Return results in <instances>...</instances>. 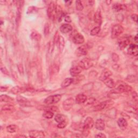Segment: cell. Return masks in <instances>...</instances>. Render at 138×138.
I'll return each instance as SVG.
<instances>
[{
	"instance_id": "1",
	"label": "cell",
	"mask_w": 138,
	"mask_h": 138,
	"mask_svg": "<svg viewBox=\"0 0 138 138\" xmlns=\"http://www.w3.org/2000/svg\"><path fill=\"white\" fill-rule=\"evenodd\" d=\"M131 91H132V87L131 86H129L124 83H121L119 84L116 88L113 90L111 92L116 94H120L124 92H131Z\"/></svg>"
},
{
	"instance_id": "2",
	"label": "cell",
	"mask_w": 138,
	"mask_h": 138,
	"mask_svg": "<svg viewBox=\"0 0 138 138\" xmlns=\"http://www.w3.org/2000/svg\"><path fill=\"white\" fill-rule=\"evenodd\" d=\"M124 32V28L121 25L117 24L114 25L111 32V37L113 39L118 37L122 33Z\"/></svg>"
},
{
	"instance_id": "3",
	"label": "cell",
	"mask_w": 138,
	"mask_h": 138,
	"mask_svg": "<svg viewBox=\"0 0 138 138\" xmlns=\"http://www.w3.org/2000/svg\"><path fill=\"white\" fill-rule=\"evenodd\" d=\"M57 12V5L54 2H51L48 7L47 15L50 19L55 18Z\"/></svg>"
},
{
	"instance_id": "4",
	"label": "cell",
	"mask_w": 138,
	"mask_h": 138,
	"mask_svg": "<svg viewBox=\"0 0 138 138\" xmlns=\"http://www.w3.org/2000/svg\"><path fill=\"white\" fill-rule=\"evenodd\" d=\"M61 97H62V96L59 94L50 96L47 98H45L44 103L48 105L54 104L57 103L60 101Z\"/></svg>"
},
{
	"instance_id": "5",
	"label": "cell",
	"mask_w": 138,
	"mask_h": 138,
	"mask_svg": "<svg viewBox=\"0 0 138 138\" xmlns=\"http://www.w3.org/2000/svg\"><path fill=\"white\" fill-rule=\"evenodd\" d=\"M113 102L111 101H105L101 103L100 104H99L96 106H95L92 109V111L93 112H97V111H100L103 110H104L105 108L109 106H110L112 105L113 104Z\"/></svg>"
},
{
	"instance_id": "6",
	"label": "cell",
	"mask_w": 138,
	"mask_h": 138,
	"mask_svg": "<svg viewBox=\"0 0 138 138\" xmlns=\"http://www.w3.org/2000/svg\"><path fill=\"white\" fill-rule=\"evenodd\" d=\"M79 65L84 70H88L93 66V62L91 59L89 58H83L79 63Z\"/></svg>"
},
{
	"instance_id": "7",
	"label": "cell",
	"mask_w": 138,
	"mask_h": 138,
	"mask_svg": "<svg viewBox=\"0 0 138 138\" xmlns=\"http://www.w3.org/2000/svg\"><path fill=\"white\" fill-rule=\"evenodd\" d=\"M74 100L72 98H68L63 103V109L65 111H69L71 109L74 104Z\"/></svg>"
},
{
	"instance_id": "8",
	"label": "cell",
	"mask_w": 138,
	"mask_h": 138,
	"mask_svg": "<svg viewBox=\"0 0 138 138\" xmlns=\"http://www.w3.org/2000/svg\"><path fill=\"white\" fill-rule=\"evenodd\" d=\"M17 102H18L19 105L22 106H24V107L32 106L31 103H30V102L28 100V99L21 96H17Z\"/></svg>"
},
{
	"instance_id": "9",
	"label": "cell",
	"mask_w": 138,
	"mask_h": 138,
	"mask_svg": "<svg viewBox=\"0 0 138 138\" xmlns=\"http://www.w3.org/2000/svg\"><path fill=\"white\" fill-rule=\"evenodd\" d=\"M88 48L87 46L83 45L78 47L76 51V55L77 57H80L81 56H85L87 54Z\"/></svg>"
},
{
	"instance_id": "10",
	"label": "cell",
	"mask_w": 138,
	"mask_h": 138,
	"mask_svg": "<svg viewBox=\"0 0 138 138\" xmlns=\"http://www.w3.org/2000/svg\"><path fill=\"white\" fill-rule=\"evenodd\" d=\"M127 52L129 55L133 56H137L138 55V47L136 44H131L127 49Z\"/></svg>"
},
{
	"instance_id": "11",
	"label": "cell",
	"mask_w": 138,
	"mask_h": 138,
	"mask_svg": "<svg viewBox=\"0 0 138 138\" xmlns=\"http://www.w3.org/2000/svg\"><path fill=\"white\" fill-rule=\"evenodd\" d=\"M29 136L33 138H40L44 137L45 134L43 131H37V130H33L29 132Z\"/></svg>"
},
{
	"instance_id": "12",
	"label": "cell",
	"mask_w": 138,
	"mask_h": 138,
	"mask_svg": "<svg viewBox=\"0 0 138 138\" xmlns=\"http://www.w3.org/2000/svg\"><path fill=\"white\" fill-rule=\"evenodd\" d=\"M94 125H95V121L91 117H87L85 119V121H84L83 128L90 129L93 127Z\"/></svg>"
},
{
	"instance_id": "13",
	"label": "cell",
	"mask_w": 138,
	"mask_h": 138,
	"mask_svg": "<svg viewBox=\"0 0 138 138\" xmlns=\"http://www.w3.org/2000/svg\"><path fill=\"white\" fill-rule=\"evenodd\" d=\"M72 41L76 44H81L84 43L85 41V38L81 34L78 33L73 36Z\"/></svg>"
},
{
	"instance_id": "14",
	"label": "cell",
	"mask_w": 138,
	"mask_h": 138,
	"mask_svg": "<svg viewBox=\"0 0 138 138\" xmlns=\"http://www.w3.org/2000/svg\"><path fill=\"white\" fill-rule=\"evenodd\" d=\"M26 91H27L26 87H22L18 86H16L12 87L10 90V92L15 95H18L22 93H23Z\"/></svg>"
},
{
	"instance_id": "15",
	"label": "cell",
	"mask_w": 138,
	"mask_h": 138,
	"mask_svg": "<svg viewBox=\"0 0 138 138\" xmlns=\"http://www.w3.org/2000/svg\"><path fill=\"white\" fill-rule=\"evenodd\" d=\"M81 71L82 68L79 65L74 66L70 68V73L72 77H77L81 73Z\"/></svg>"
},
{
	"instance_id": "16",
	"label": "cell",
	"mask_w": 138,
	"mask_h": 138,
	"mask_svg": "<svg viewBox=\"0 0 138 138\" xmlns=\"http://www.w3.org/2000/svg\"><path fill=\"white\" fill-rule=\"evenodd\" d=\"M112 75V72L110 70H109V69L105 68L102 71V72L101 74L100 77H99V79H100L101 81H104L106 79L109 78Z\"/></svg>"
},
{
	"instance_id": "17",
	"label": "cell",
	"mask_w": 138,
	"mask_h": 138,
	"mask_svg": "<svg viewBox=\"0 0 138 138\" xmlns=\"http://www.w3.org/2000/svg\"><path fill=\"white\" fill-rule=\"evenodd\" d=\"M130 40L128 38H122L118 42L119 47L121 50L125 49L127 46L129 44Z\"/></svg>"
},
{
	"instance_id": "18",
	"label": "cell",
	"mask_w": 138,
	"mask_h": 138,
	"mask_svg": "<svg viewBox=\"0 0 138 138\" xmlns=\"http://www.w3.org/2000/svg\"><path fill=\"white\" fill-rule=\"evenodd\" d=\"M93 19L95 22L97 24L101 25L102 23V12L101 9H98L97 11L95 12Z\"/></svg>"
},
{
	"instance_id": "19",
	"label": "cell",
	"mask_w": 138,
	"mask_h": 138,
	"mask_svg": "<svg viewBox=\"0 0 138 138\" xmlns=\"http://www.w3.org/2000/svg\"><path fill=\"white\" fill-rule=\"evenodd\" d=\"M59 30L61 33H62L63 34H67L69 32H70L72 31V26L67 23H65L62 24L60 26Z\"/></svg>"
},
{
	"instance_id": "20",
	"label": "cell",
	"mask_w": 138,
	"mask_h": 138,
	"mask_svg": "<svg viewBox=\"0 0 138 138\" xmlns=\"http://www.w3.org/2000/svg\"><path fill=\"white\" fill-rule=\"evenodd\" d=\"M87 97L84 94H79L76 96L75 99V102L76 104H81L85 103L87 100Z\"/></svg>"
},
{
	"instance_id": "21",
	"label": "cell",
	"mask_w": 138,
	"mask_h": 138,
	"mask_svg": "<svg viewBox=\"0 0 138 138\" xmlns=\"http://www.w3.org/2000/svg\"><path fill=\"white\" fill-rule=\"evenodd\" d=\"M95 127L99 131H103L105 129V124L104 121L102 119H98L96 120L95 123Z\"/></svg>"
},
{
	"instance_id": "22",
	"label": "cell",
	"mask_w": 138,
	"mask_h": 138,
	"mask_svg": "<svg viewBox=\"0 0 138 138\" xmlns=\"http://www.w3.org/2000/svg\"><path fill=\"white\" fill-rule=\"evenodd\" d=\"M117 124L119 128L122 130H125L126 129L128 124L126 120L123 118H120L118 120Z\"/></svg>"
},
{
	"instance_id": "23",
	"label": "cell",
	"mask_w": 138,
	"mask_h": 138,
	"mask_svg": "<svg viewBox=\"0 0 138 138\" xmlns=\"http://www.w3.org/2000/svg\"><path fill=\"white\" fill-rule=\"evenodd\" d=\"M126 7L125 4L120 3H114L112 5V9L116 11H120L121 10H125Z\"/></svg>"
},
{
	"instance_id": "24",
	"label": "cell",
	"mask_w": 138,
	"mask_h": 138,
	"mask_svg": "<svg viewBox=\"0 0 138 138\" xmlns=\"http://www.w3.org/2000/svg\"><path fill=\"white\" fill-rule=\"evenodd\" d=\"M57 44L58 45V48L60 52H62L65 47V41L64 37L62 36H59Z\"/></svg>"
},
{
	"instance_id": "25",
	"label": "cell",
	"mask_w": 138,
	"mask_h": 138,
	"mask_svg": "<svg viewBox=\"0 0 138 138\" xmlns=\"http://www.w3.org/2000/svg\"><path fill=\"white\" fill-rule=\"evenodd\" d=\"M74 82V79L73 78H67L64 79L62 83V85H61V86H62V88H66L68 86H70L72 83Z\"/></svg>"
},
{
	"instance_id": "26",
	"label": "cell",
	"mask_w": 138,
	"mask_h": 138,
	"mask_svg": "<svg viewBox=\"0 0 138 138\" xmlns=\"http://www.w3.org/2000/svg\"><path fill=\"white\" fill-rule=\"evenodd\" d=\"M106 115L109 118L112 119L116 118L117 116V110L115 108L111 109L107 111Z\"/></svg>"
},
{
	"instance_id": "27",
	"label": "cell",
	"mask_w": 138,
	"mask_h": 138,
	"mask_svg": "<svg viewBox=\"0 0 138 138\" xmlns=\"http://www.w3.org/2000/svg\"><path fill=\"white\" fill-rule=\"evenodd\" d=\"M39 109L41 110H44V111H52V112H57V111H58V107H56V106H41L39 107Z\"/></svg>"
},
{
	"instance_id": "28",
	"label": "cell",
	"mask_w": 138,
	"mask_h": 138,
	"mask_svg": "<svg viewBox=\"0 0 138 138\" xmlns=\"http://www.w3.org/2000/svg\"><path fill=\"white\" fill-rule=\"evenodd\" d=\"M59 66L56 64L52 65L50 68V74L52 76L57 74L59 72Z\"/></svg>"
},
{
	"instance_id": "29",
	"label": "cell",
	"mask_w": 138,
	"mask_h": 138,
	"mask_svg": "<svg viewBox=\"0 0 138 138\" xmlns=\"http://www.w3.org/2000/svg\"><path fill=\"white\" fill-rule=\"evenodd\" d=\"M0 101L4 103H10L14 101V98L6 95H2L0 97Z\"/></svg>"
},
{
	"instance_id": "30",
	"label": "cell",
	"mask_w": 138,
	"mask_h": 138,
	"mask_svg": "<svg viewBox=\"0 0 138 138\" xmlns=\"http://www.w3.org/2000/svg\"><path fill=\"white\" fill-rule=\"evenodd\" d=\"M104 82L107 87L111 89L114 87L115 86H116V83H115L114 80L110 78L106 79L104 81Z\"/></svg>"
},
{
	"instance_id": "31",
	"label": "cell",
	"mask_w": 138,
	"mask_h": 138,
	"mask_svg": "<svg viewBox=\"0 0 138 138\" xmlns=\"http://www.w3.org/2000/svg\"><path fill=\"white\" fill-rule=\"evenodd\" d=\"M30 37H31L33 40H34L36 41H40L42 37L41 35L37 31H34L30 35Z\"/></svg>"
},
{
	"instance_id": "32",
	"label": "cell",
	"mask_w": 138,
	"mask_h": 138,
	"mask_svg": "<svg viewBox=\"0 0 138 138\" xmlns=\"http://www.w3.org/2000/svg\"><path fill=\"white\" fill-rule=\"evenodd\" d=\"M18 129V127L16 125H10L7 127V131L10 133H13L17 131Z\"/></svg>"
},
{
	"instance_id": "33",
	"label": "cell",
	"mask_w": 138,
	"mask_h": 138,
	"mask_svg": "<svg viewBox=\"0 0 138 138\" xmlns=\"http://www.w3.org/2000/svg\"><path fill=\"white\" fill-rule=\"evenodd\" d=\"M42 116L44 118L47 119H51L54 116V113L51 111H45L43 113Z\"/></svg>"
},
{
	"instance_id": "34",
	"label": "cell",
	"mask_w": 138,
	"mask_h": 138,
	"mask_svg": "<svg viewBox=\"0 0 138 138\" xmlns=\"http://www.w3.org/2000/svg\"><path fill=\"white\" fill-rule=\"evenodd\" d=\"M65 117L63 114H57L56 115V116L55 117V121L58 122V123H59V122H62L64 120H65Z\"/></svg>"
},
{
	"instance_id": "35",
	"label": "cell",
	"mask_w": 138,
	"mask_h": 138,
	"mask_svg": "<svg viewBox=\"0 0 138 138\" xmlns=\"http://www.w3.org/2000/svg\"><path fill=\"white\" fill-rule=\"evenodd\" d=\"M101 31L100 27H96L93 28L91 30L90 35L91 36H96L99 34V33Z\"/></svg>"
},
{
	"instance_id": "36",
	"label": "cell",
	"mask_w": 138,
	"mask_h": 138,
	"mask_svg": "<svg viewBox=\"0 0 138 138\" xmlns=\"http://www.w3.org/2000/svg\"><path fill=\"white\" fill-rule=\"evenodd\" d=\"M15 109V107L14 106L10 104H7L4 105L2 107V110L5 111H11Z\"/></svg>"
},
{
	"instance_id": "37",
	"label": "cell",
	"mask_w": 138,
	"mask_h": 138,
	"mask_svg": "<svg viewBox=\"0 0 138 138\" xmlns=\"http://www.w3.org/2000/svg\"><path fill=\"white\" fill-rule=\"evenodd\" d=\"M76 9L78 11H82L83 10L84 7L80 0H77L76 1Z\"/></svg>"
},
{
	"instance_id": "38",
	"label": "cell",
	"mask_w": 138,
	"mask_h": 138,
	"mask_svg": "<svg viewBox=\"0 0 138 138\" xmlns=\"http://www.w3.org/2000/svg\"><path fill=\"white\" fill-rule=\"evenodd\" d=\"M126 80L129 83H134L137 81V77L134 75H129L127 77Z\"/></svg>"
},
{
	"instance_id": "39",
	"label": "cell",
	"mask_w": 138,
	"mask_h": 138,
	"mask_svg": "<svg viewBox=\"0 0 138 138\" xmlns=\"http://www.w3.org/2000/svg\"><path fill=\"white\" fill-rule=\"evenodd\" d=\"M93 87V83H90L86 84V85H84L83 89L85 91H89L92 89Z\"/></svg>"
},
{
	"instance_id": "40",
	"label": "cell",
	"mask_w": 138,
	"mask_h": 138,
	"mask_svg": "<svg viewBox=\"0 0 138 138\" xmlns=\"http://www.w3.org/2000/svg\"><path fill=\"white\" fill-rule=\"evenodd\" d=\"M50 33V26L49 23H47L44 25V34L45 37H47V36L49 35Z\"/></svg>"
},
{
	"instance_id": "41",
	"label": "cell",
	"mask_w": 138,
	"mask_h": 138,
	"mask_svg": "<svg viewBox=\"0 0 138 138\" xmlns=\"http://www.w3.org/2000/svg\"><path fill=\"white\" fill-rule=\"evenodd\" d=\"M67 124V120L65 119L64 121H63L62 122L58 123V124L57 125V127L59 128L62 129V128H65Z\"/></svg>"
},
{
	"instance_id": "42",
	"label": "cell",
	"mask_w": 138,
	"mask_h": 138,
	"mask_svg": "<svg viewBox=\"0 0 138 138\" xmlns=\"http://www.w3.org/2000/svg\"><path fill=\"white\" fill-rule=\"evenodd\" d=\"M112 59L114 62H118L119 60V57L118 55L116 53H113L112 55Z\"/></svg>"
},
{
	"instance_id": "43",
	"label": "cell",
	"mask_w": 138,
	"mask_h": 138,
	"mask_svg": "<svg viewBox=\"0 0 138 138\" xmlns=\"http://www.w3.org/2000/svg\"><path fill=\"white\" fill-rule=\"evenodd\" d=\"M95 101H96V99L95 98H90L89 99H87V100L85 102V103L86 104V105H91V104H93Z\"/></svg>"
},
{
	"instance_id": "44",
	"label": "cell",
	"mask_w": 138,
	"mask_h": 138,
	"mask_svg": "<svg viewBox=\"0 0 138 138\" xmlns=\"http://www.w3.org/2000/svg\"><path fill=\"white\" fill-rule=\"evenodd\" d=\"M37 11V8L34 6H31L29 7L28 8V9L27 11V14H32L34 12H35Z\"/></svg>"
},
{
	"instance_id": "45",
	"label": "cell",
	"mask_w": 138,
	"mask_h": 138,
	"mask_svg": "<svg viewBox=\"0 0 138 138\" xmlns=\"http://www.w3.org/2000/svg\"><path fill=\"white\" fill-rule=\"evenodd\" d=\"M17 68H18V70L20 72V74H23L24 73V67L23 66L22 64L19 63L17 64Z\"/></svg>"
},
{
	"instance_id": "46",
	"label": "cell",
	"mask_w": 138,
	"mask_h": 138,
	"mask_svg": "<svg viewBox=\"0 0 138 138\" xmlns=\"http://www.w3.org/2000/svg\"><path fill=\"white\" fill-rule=\"evenodd\" d=\"M59 35L58 34V32H57L55 35V36H54V38H53V43H54L55 45L56 44H57L58 43V39H59Z\"/></svg>"
},
{
	"instance_id": "47",
	"label": "cell",
	"mask_w": 138,
	"mask_h": 138,
	"mask_svg": "<svg viewBox=\"0 0 138 138\" xmlns=\"http://www.w3.org/2000/svg\"><path fill=\"white\" fill-rule=\"evenodd\" d=\"M132 98L133 99L134 101L136 103H137V100H138V98H137V95L136 92H135V91L133 92L132 93Z\"/></svg>"
},
{
	"instance_id": "48",
	"label": "cell",
	"mask_w": 138,
	"mask_h": 138,
	"mask_svg": "<svg viewBox=\"0 0 138 138\" xmlns=\"http://www.w3.org/2000/svg\"><path fill=\"white\" fill-rule=\"evenodd\" d=\"M1 71L4 74H6L8 76L9 75V73L5 67H1Z\"/></svg>"
},
{
	"instance_id": "49",
	"label": "cell",
	"mask_w": 138,
	"mask_h": 138,
	"mask_svg": "<svg viewBox=\"0 0 138 138\" xmlns=\"http://www.w3.org/2000/svg\"><path fill=\"white\" fill-rule=\"evenodd\" d=\"M137 17H138L137 15L135 14L132 15V16H131V18L133 20V21H134L136 23L137 22Z\"/></svg>"
},
{
	"instance_id": "50",
	"label": "cell",
	"mask_w": 138,
	"mask_h": 138,
	"mask_svg": "<svg viewBox=\"0 0 138 138\" xmlns=\"http://www.w3.org/2000/svg\"><path fill=\"white\" fill-rule=\"evenodd\" d=\"M64 20L67 23H71L72 21L71 17L69 16H67V15H66V16L64 17Z\"/></svg>"
},
{
	"instance_id": "51",
	"label": "cell",
	"mask_w": 138,
	"mask_h": 138,
	"mask_svg": "<svg viewBox=\"0 0 138 138\" xmlns=\"http://www.w3.org/2000/svg\"><path fill=\"white\" fill-rule=\"evenodd\" d=\"M95 137H106V136L104 134L101 133H99V134L96 135Z\"/></svg>"
},
{
	"instance_id": "52",
	"label": "cell",
	"mask_w": 138,
	"mask_h": 138,
	"mask_svg": "<svg viewBox=\"0 0 138 138\" xmlns=\"http://www.w3.org/2000/svg\"><path fill=\"white\" fill-rule=\"evenodd\" d=\"M97 72H96V71H91V72H90V74H89V76H91V77L92 76H93V77H96L97 76Z\"/></svg>"
},
{
	"instance_id": "53",
	"label": "cell",
	"mask_w": 138,
	"mask_h": 138,
	"mask_svg": "<svg viewBox=\"0 0 138 138\" xmlns=\"http://www.w3.org/2000/svg\"><path fill=\"white\" fill-rule=\"evenodd\" d=\"M8 89V87L5 86H1V92H5Z\"/></svg>"
},
{
	"instance_id": "54",
	"label": "cell",
	"mask_w": 138,
	"mask_h": 138,
	"mask_svg": "<svg viewBox=\"0 0 138 138\" xmlns=\"http://www.w3.org/2000/svg\"><path fill=\"white\" fill-rule=\"evenodd\" d=\"M66 5V6H69L71 4V3H72V1H65V2Z\"/></svg>"
},
{
	"instance_id": "55",
	"label": "cell",
	"mask_w": 138,
	"mask_h": 138,
	"mask_svg": "<svg viewBox=\"0 0 138 138\" xmlns=\"http://www.w3.org/2000/svg\"><path fill=\"white\" fill-rule=\"evenodd\" d=\"M88 2H89V4H90V5L92 6V5H93L94 3H95V1H89Z\"/></svg>"
},
{
	"instance_id": "56",
	"label": "cell",
	"mask_w": 138,
	"mask_h": 138,
	"mask_svg": "<svg viewBox=\"0 0 138 138\" xmlns=\"http://www.w3.org/2000/svg\"><path fill=\"white\" fill-rule=\"evenodd\" d=\"M105 2H106V4H107V5H109V4H111V3L112 1H110V0H107V1H105Z\"/></svg>"
},
{
	"instance_id": "57",
	"label": "cell",
	"mask_w": 138,
	"mask_h": 138,
	"mask_svg": "<svg viewBox=\"0 0 138 138\" xmlns=\"http://www.w3.org/2000/svg\"><path fill=\"white\" fill-rule=\"evenodd\" d=\"M17 137H27V136L23 135H19L17 136Z\"/></svg>"
},
{
	"instance_id": "58",
	"label": "cell",
	"mask_w": 138,
	"mask_h": 138,
	"mask_svg": "<svg viewBox=\"0 0 138 138\" xmlns=\"http://www.w3.org/2000/svg\"><path fill=\"white\" fill-rule=\"evenodd\" d=\"M134 41H135L136 43H137V35L134 37Z\"/></svg>"
}]
</instances>
